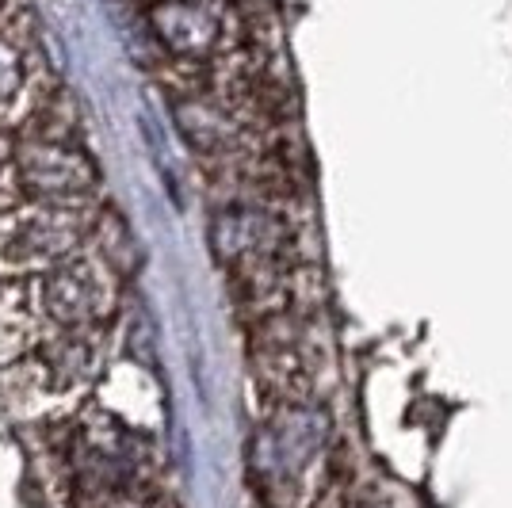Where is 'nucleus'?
<instances>
[{
    "label": "nucleus",
    "mask_w": 512,
    "mask_h": 508,
    "mask_svg": "<svg viewBox=\"0 0 512 508\" xmlns=\"http://www.w3.org/2000/svg\"><path fill=\"white\" fill-rule=\"evenodd\" d=\"M23 184L43 203H62V199H81L92 191L96 176L81 149H73L62 138H39L20 149Z\"/></svg>",
    "instance_id": "nucleus-2"
},
{
    "label": "nucleus",
    "mask_w": 512,
    "mask_h": 508,
    "mask_svg": "<svg viewBox=\"0 0 512 508\" xmlns=\"http://www.w3.org/2000/svg\"><path fill=\"white\" fill-rule=\"evenodd\" d=\"M23 81V58L20 50L8 43V39H0V100H8Z\"/></svg>",
    "instance_id": "nucleus-4"
},
{
    "label": "nucleus",
    "mask_w": 512,
    "mask_h": 508,
    "mask_svg": "<svg viewBox=\"0 0 512 508\" xmlns=\"http://www.w3.org/2000/svg\"><path fill=\"white\" fill-rule=\"evenodd\" d=\"M333 447V421L321 402L272 405L253 440V486L264 508H306L314 470Z\"/></svg>",
    "instance_id": "nucleus-1"
},
{
    "label": "nucleus",
    "mask_w": 512,
    "mask_h": 508,
    "mask_svg": "<svg viewBox=\"0 0 512 508\" xmlns=\"http://www.w3.org/2000/svg\"><path fill=\"white\" fill-rule=\"evenodd\" d=\"M46 306L65 325H88L104 306V287L85 260H69L46 279Z\"/></svg>",
    "instance_id": "nucleus-3"
}]
</instances>
